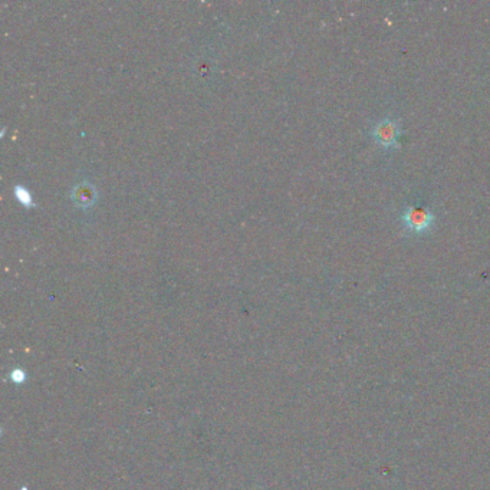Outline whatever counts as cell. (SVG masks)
<instances>
[{
  "label": "cell",
  "instance_id": "cell-1",
  "mask_svg": "<svg viewBox=\"0 0 490 490\" xmlns=\"http://www.w3.org/2000/svg\"><path fill=\"white\" fill-rule=\"evenodd\" d=\"M401 222L407 230L415 235H422L426 233L434 223V215L431 210H429L424 206H417V204H410L404 208Z\"/></svg>",
  "mask_w": 490,
  "mask_h": 490
},
{
  "label": "cell",
  "instance_id": "cell-2",
  "mask_svg": "<svg viewBox=\"0 0 490 490\" xmlns=\"http://www.w3.org/2000/svg\"><path fill=\"white\" fill-rule=\"evenodd\" d=\"M401 135L400 123L390 118L380 120L374 128H372V138L376 139V143L383 148H395L399 147V138Z\"/></svg>",
  "mask_w": 490,
  "mask_h": 490
},
{
  "label": "cell",
  "instance_id": "cell-3",
  "mask_svg": "<svg viewBox=\"0 0 490 490\" xmlns=\"http://www.w3.org/2000/svg\"><path fill=\"white\" fill-rule=\"evenodd\" d=\"M74 197L78 200L79 204L85 206V204L92 203V200H94V193H92L91 187H84V185H79Z\"/></svg>",
  "mask_w": 490,
  "mask_h": 490
},
{
  "label": "cell",
  "instance_id": "cell-4",
  "mask_svg": "<svg viewBox=\"0 0 490 490\" xmlns=\"http://www.w3.org/2000/svg\"><path fill=\"white\" fill-rule=\"evenodd\" d=\"M16 196L23 204H26V206L31 204V201H32V197L29 196L26 189H23V187H16Z\"/></svg>",
  "mask_w": 490,
  "mask_h": 490
}]
</instances>
